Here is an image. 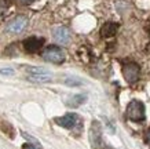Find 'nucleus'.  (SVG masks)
I'll use <instances>...</instances> for the list:
<instances>
[{
    "label": "nucleus",
    "mask_w": 150,
    "mask_h": 149,
    "mask_svg": "<svg viewBox=\"0 0 150 149\" xmlns=\"http://www.w3.org/2000/svg\"><path fill=\"white\" fill-rule=\"evenodd\" d=\"M28 25V18L26 17H17V18H14L11 22H8V25H7V32H10V33H21V32L26 28Z\"/></svg>",
    "instance_id": "nucleus-5"
},
{
    "label": "nucleus",
    "mask_w": 150,
    "mask_h": 149,
    "mask_svg": "<svg viewBox=\"0 0 150 149\" xmlns=\"http://www.w3.org/2000/svg\"><path fill=\"white\" fill-rule=\"evenodd\" d=\"M52 37L59 44H68L70 41V31L65 26H58L52 31Z\"/></svg>",
    "instance_id": "nucleus-7"
},
{
    "label": "nucleus",
    "mask_w": 150,
    "mask_h": 149,
    "mask_svg": "<svg viewBox=\"0 0 150 149\" xmlns=\"http://www.w3.org/2000/svg\"><path fill=\"white\" fill-rule=\"evenodd\" d=\"M77 122H79V116L76 113H68V115H65L62 118L55 119V123H57L58 126L64 127V128H69V130L76 126Z\"/></svg>",
    "instance_id": "nucleus-6"
},
{
    "label": "nucleus",
    "mask_w": 150,
    "mask_h": 149,
    "mask_svg": "<svg viewBox=\"0 0 150 149\" xmlns=\"http://www.w3.org/2000/svg\"><path fill=\"white\" fill-rule=\"evenodd\" d=\"M125 115L132 122H143L145 120V106H143L141 101L134 99V101H131L128 104Z\"/></svg>",
    "instance_id": "nucleus-1"
},
{
    "label": "nucleus",
    "mask_w": 150,
    "mask_h": 149,
    "mask_svg": "<svg viewBox=\"0 0 150 149\" xmlns=\"http://www.w3.org/2000/svg\"><path fill=\"white\" fill-rule=\"evenodd\" d=\"M43 58L52 63H62L65 61V54L57 46H48L43 53Z\"/></svg>",
    "instance_id": "nucleus-3"
},
{
    "label": "nucleus",
    "mask_w": 150,
    "mask_h": 149,
    "mask_svg": "<svg viewBox=\"0 0 150 149\" xmlns=\"http://www.w3.org/2000/svg\"><path fill=\"white\" fill-rule=\"evenodd\" d=\"M117 29H118V24L106 22L100 29V35H102V37H112L116 35Z\"/></svg>",
    "instance_id": "nucleus-9"
},
{
    "label": "nucleus",
    "mask_w": 150,
    "mask_h": 149,
    "mask_svg": "<svg viewBox=\"0 0 150 149\" xmlns=\"http://www.w3.org/2000/svg\"><path fill=\"white\" fill-rule=\"evenodd\" d=\"M44 44V40L43 39H39V37H29L23 41V48L26 50L28 53H36L43 47Z\"/></svg>",
    "instance_id": "nucleus-8"
},
{
    "label": "nucleus",
    "mask_w": 150,
    "mask_h": 149,
    "mask_svg": "<svg viewBox=\"0 0 150 149\" xmlns=\"http://www.w3.org/2000/svg\"><path fill=\"white\" fill-rule=\"evenodd\" d=\"M139 66H138L135 62H128L123 65V75L124 79L128 81V83H135V81L139 79Z\"/></svg>",
    "instance_id": "nucleus-4"
},
{
    "label": "nucleus",
    "mask_w": 150,
    "mask_h": 149,
    "mask_svg": "<svg viewBox=\"0 0 150 149\" xmlns=\"http://www.w3.org/2000/svg\"><path fill=\"white\" fill-rule=\"evenodd\" d=\"M65 84L66 86H80L81 81L79 79H74V77H68V79H65Z\"/></svg>",
    "instance_id": "nucleus-13"
},
{
    "label": "nucleus",
    "mask_w": 150,
    "mask_h": 149,
    "mask_svg": "<svg viewBox=\"0 0 150 149\" xmlns=\"http://www.w3.org/2000/svg\"><path fill=\"white\" fill-rule=\"evenodd\" d=\"M22 149H36V148H35V145H32V144H25L22 146Z\"/></svg>",
    "instance_id": "nucleus-15"
},
{
    "label": "nucleus",
    "mask_w": 150,
    "mask_h": 149,
    "mask_svg": "<svg viewBox=\"0 0 150 149\" xmlns=\"http://www.w3.org/2000/svg\"><path fill=\"white\" fill-rule=\"evenodd\" d=\"M28 80L33 81V83H48V81L52 80V75L50 72L40 73V75H29Z\"/></svg>",
    "instance_id": "nucleus-10"
},
{
    "label": "nucleus",
    "mask_w": 150,
    "mask_h": 149,
    "mask_svg": "<svg viewBox=\"0 0 150 149\" xmlns=\"http://www.w3.org/2000/svg\"><path fill=\"white\" fill-rule=\"evenodd\" d=\"M29 75H40V73H47L48 71L44 68H39V66H30L26 69Z\"/></svg>",
    "instance_id": "nucleus-12"
},
{
    "label": "nucleus",
    "mask_w": 150,
    "mask_h": 149,
    "mask_svg": "<svg viewBox=\"0 0 150 149\" xmlns=\"http://www.w3.org/2000/svg\"><path fill=\"white\" fill-rule=\"evenodd\" d=\"M147 140H149V142H150V130H149V133H147Z\"/></svg>",
    "instance_id": "nucleus-17"
},
{
    "label": "nucleus",
    "mask_w": 150,
    "mask_h": 149,
    "mask_svg": "<svg viewBox=\"0 0 150 149\" xmlns=\"http://www.w3.org/2000/svg\"><path fill=\"white\" fill-rule=\"evenodd\" d=\"M90 141L94 149H103L105 148V142L102 140V127L100 123L94 120L90 128Z\"/></svg>",
    "instance_id": "nucleus-2"
},
{
    "label": "nucleus",
    "mask_w": 150,
    "mask_h": 149,
    "mask_svg": "<svg viewBox=\"0 0 150 149\" xmlns=\"http://www.w3.org/2000/svg\"><path fill=\"white\" fill-rule=\"evenodd\" d=\"M0 75H7V76H11V75H14V69H11V68L0 69Z\"/></svg>",
    "instance_id": "nucleus-14"
},
{
    "label": "nucleus",
    "mask_w": 150,
    "mask_h": 149,
    "mask_svg": "<svg viewBox=\"0 0 150 149\" xmlns=\"http://www.w3.org/2000/svg\"><path fill=\"white\" fill-rule=\"evenodd\" d=\"M86 101H87L86 95L76 94V95H73L70 99H68V102H66V104H68L69 106H72V108H77V106H80L81 104H84Z\"/></svg>",
    "instance_id": "nucleus-11"
},
{
    "label": "nucleus",
    "mask_w": 150,
    "mask_h": 149,
    "mask_svg": "<svg viewBox=\"0 0 150 149\" xmlns=\"http://www.w3.org/2000/svg\"><path fill=\"white\" fill-rule=\"evenodd\" d=\"M19 3H22V4H30V3H33L35 0H18Z\"/></svg>",
    "instance_id": "nucleus-16"
}]
</instances>
